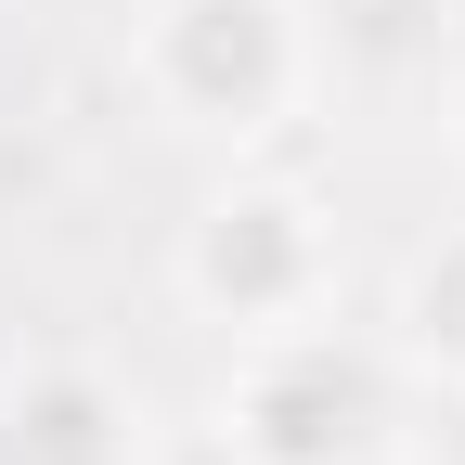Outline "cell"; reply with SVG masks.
Here are the masks:
<instances>
[{"label": "cell", "instance_id": "1", "mask_svg": "<svg viewBox=\"0 0 465 465\" xmlns=\"http://www.w3.org/2000/svg\"><path fill=\"white\" fill-rule=\"evenodd\" d=\"M401 401H414V375L388 362V336H349L336 311H311V323L232 336L207 388V440L220 465H388L414 452Z\"/></svg>", "mask_w": 465, "mask_h": 465}, {"label": "cell", "instance_id": "2", "mask_svg": "<svg viewBox=\"0 0 465 465\" xmlns=\"http://www.w3.org/2000/svg\"><path fill=\"white\" fill-rule=\"evenodd\" d=\"M116 65H130V104L168 143L259 155L284 116L311 104L323 39H311L298 0H143L130 39H116Z\"/></svg>", "mask_w": 465, "mask_h": 465}, {"label": "cell", "instance_id": "3", "mask_svg": "<svg viewBox=\"0 0 465 465\" xmlns=\"http://www.w3.org/2000/svg\"><path fill=\"white\" fill-rule=\"evenodd\" d=\"M168 284L220 336L311 323V311H336V220L284 168H220L194 194V220H182V246H168Z\"/></svg>", "mask_w": 465, "mask_h": 465}, {"label": "cell", "instance_id": "4", "mask_svg": "<svg viewBox=\"0 0 465 465\" xmlns=\"http://www.w3.org/2000/svg\"><path fill=\"white\" fill-rule=\"evenodd\" d=\"M0 465H155L143 388L91 349H39L0 375Z\"/></svg>", "mask_w": 465, "mask_h": 465}, {"label": "cell", "instance_id": "5", "mask_svg": "<svg viewBox=\"0 0 465 465\" xmlns=\"http://www.w3.org/2000/svg\"><path fill=\"white\" fill-rule=\"evenodd\" d=\"M375 336H388V362L414 375L427 401L465 414V220H440L427 246L388 272V323H375Z\"/></svg>", "mask_w": 465, "mask_h": 465}, {"label": "cell", "instance_id": "6", "mask_svg": "<svg viewBox=\"0 0 465 465\" xmlns=\"http://www.w3.org/2000/svg\"><path fill=\"white\" fill-rule=\"evenodd\" d=\"M452 168H465V78H452Z\"/></svg>", "mask_w": 465, "mask_h": 465}, {"label": "cell", "instance_id": "7", "mask_svg": "<svg viewBox=\"0 0 465 465\" xmlns=\"http://www.w3.org/2000/svg\"><path fill=\"white\" fill-rule=\"evenodd\" d=\"M388 465H414V452H388Z\"/></svg>", "mask_w": 465, "mask_h": 465}]
</instances>
